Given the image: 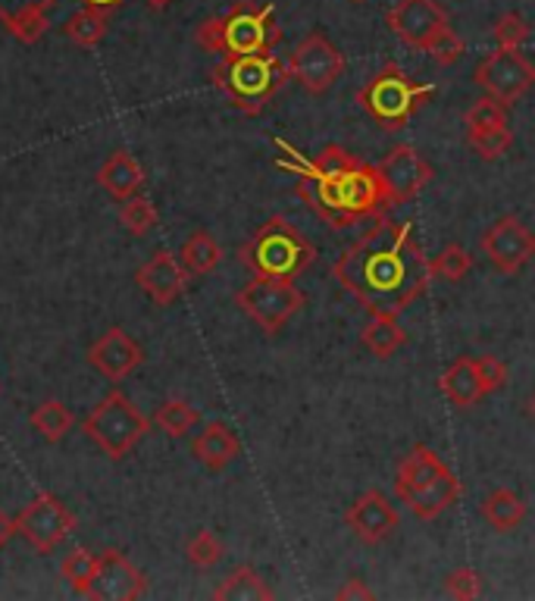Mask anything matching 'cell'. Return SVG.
Listing matches in <instances>:
<instances>
[{
	"instance_id": "34",
	"label": "cell",
	"mask_w": 535,
	"mask_h": 601,
	"mask_svg": "<svg viewBox=\"0 0 535 601\" xmlns=\"http://www.w3.org/2000/svg\"><path fill=\"white\" fill-rule=\"evenodd\" d=\"M470 270H473V254L467 251L463 245H458V242L445 245L436 254V260H432V272L441 276L445 282H463L470 276Z\"/></svg>"
},
{
	"instance_id": "45",
	"label": "cell",
	"mask_w": 535,
	"mask_h": 601,
	"mask_svg": "<svg viewBox=\"0 0 535 601\" xmlns=\"http://www.w3.org/2000/svg\"><path fill=\"white\" fill-rule=\"evenodd\" d=\"M526 410H529V417H533V420H535V391H533V395H529V398H526Z\"/></svg>"
},
{
	"instance_id": "17",
	"label": "cell",
	"mask_w": 535,
	"mask_h": 601,
	"mask_svg": "<svg viewBox=\"0 0 535 601\" xmlns=\"http://www.w3.org/2000/svg\"><path fill=\"white\" fill-rule=\"evenodd\" d=\"M344 524L351 529V536L364 545H383L385 539L395 536V529L402 526V517L385 492L370 489L364 495H357L351 507L344 511Z\"/></svg>"
},
{
	"instance_id": "35",
	"label": "cell",
	"mask_w": 535,
	"mask_h": 601,
	"mask_svg": "<svg viewBox=\"0 0 535 601\" xmlns=\"http://www.w3.org/2000/svg\"><path fill=\"white\" fill-rule=\"evenodd\" d=\"M189 561L197 567V570H211L216 564L223 561L226 548L220 543V536L213 529H197L192 539H189V548H185Z\"/></svg>"
},
{
	"instance_id": "24",
	"label": "cell",
	"mask_w": 535,
	"mask_h": 601,
	"mask_svg": "<svg viewBox=\"0 0 535 601\" xmlns=\"http://www.w3.org/2000/svg\"><path fill=\"white\" fill-rule=\"evenodd\" d=\"M479 514L497 533H514L516 526L526 520V505H523V498L516 492H511V489H495V492H489L482 498Z\"/></svg>"
},
{
	"instance_id": "40",
	"label": "cell",
	"mask_w": 535,
	"mask_h": 601,
	"mask_svg": "<svg viewBox=\"0 0 535 601\" xmlns=\"http://www.w3.org/2000/svg\"><path fill=\"white\" fill-rule=\"evenodd\" d=\"M477 369H479V379H482V391H485V395H495L497 388H504V383H507V367H504L497 357H492V354H482V357H477Z\"/></svg>"
},
{
	"instance_id": "3",
	"label": "cell",
	"mask_w": 535,
	"mask_h": 601,
	"mask_svg": "<svg viewBox=\"0 0 535 601\" xmlns=\"http://www.w3.org/2000/svg\"><path fill=\"white\" fill-rule=\"evenodd\" d=\"M194 41L220 57H248V54H269L279 41L282 29L276 25L272 3H250L238 0L226 13L204 20L194 29Z\"/></svg>"
},
{
	"instance_id": "15",
	"label": "cell",
	"mask_w": 535,
	"mask_h": 601,
	"mask_svg": "<svg viewBox=\"0 0 535 601\" xmlns=\"http://www.w3.org/2000/svg\"><path fill=\"white\" fill-rule=\"evenodd\" d=\"M379 175H383L385 204L398 207V204L414 201V197L429 185L432 167L426 163V157H422L417 148H410V144H395V148L385 154L383 167H379Z\"/></svg>"
},
{
	"instance_id": "39",
	"label": "cell",
	"mask_w": 535,
	"mask_h": 601,
	"mask_svg": "<svg viewBox=\"0 0 535 601\" xmlns=\"http://www.w3.org/2000/svg\"><path fill=\"white\" fill-rule=\"evenodd\" d=\"M426 57L432 60L436 66H454L460 57H463V41L458 39V32L454 29H448L445 35H441L429 51H426Z\"/></svg>"
},
{
	"instance_id": "25",
	"label": "cell",
	"mask_w": 535,
	"mask_h": 601,
	"mask_svg": "<svg viewBox=\"0 0 535 601\" xmlns=\"http://www.w3.org/2000/svg\"><path fill=\"white\" fill-rule=\"evenodd\" d=\"M179 260H182V267H185V272L192 279H201V276H211L220 267L223 248H220V242L207 229H194L185 238V245L179 248Z\"/></svg>"
},
{
	"instance_id": "12",
	"label": "cell",
	"mask_w": 535,
	"mask_h": 601,
	"mask_svg": "<svg viewBox=\"0 0 535 601\" xmlns=\"http://www.w3.org/2000/svg\"><path fill=\"white\" fill-rule=\"evenodd\" d=\"M76 524V514L63 505L57 495L44 492L35 502H29V505L22 507L20 517H17V533L39 555H51L63 539L73 536Z\"/></svg>"
},
{
	"instance_id": "32",
	"label": "cell",
	"mask_w": 535,
	"mask_h": 601,
	"mask_svg": "<svg viewBox=\"0 0 535 601\" xmlns=\"http://www.w3.org/2000/svg\"><path fill=\"white\" fill-rule=\"evenodd\" d=\"M95 570H97V555L95 551H88V548H73L63 564H60V573H63V580L73 586V592H78L82 599L88 595V586L95 580Z\"/></svg>"
},
{
	"instance_id": "37",
	"label": "cell",
	"mask_w": 535,
	"mask_h": 601,
	"mask_svg": "<svg viewBox=\"0 0 535 601\" xmlns=\"http://www.w3.org/2000/svg\"><path fill=\"white\" fill-rule=\"evenodd\" d=\"M492 32H495L497 47H504V51H520V44H526L529 35H533L529 22L523 20L516 10H511V13H501Z\"/></svg>"
},
{
	"instance_id": "1",
	"label": "cell",
	"mask_w": 535,
	"mask_h": 601,
	"mask_svg": "<svg viewBox=\"0 0 535 601\" xmlns=\"http://www.w3.org/2000/svg\"><path fill=\"white\" fill-rule=\"evenodd\" d=\"M332 276L344 291H351L370 316L373 313H404L417 298L429 291L432 260L422 251L414 219H385L364 233L332 264Z\"/></svg>"
},
{
	"instance_id": "42",
	"label": "cell",
	"mask_w": 535,
	"mask_h": 601,
	"mask_svg": "<svg viewBox=\"0 0 535 601\" xmlns=\"http://www.w3.org/2000/svg\"><path fill=\"white\" fill-rule=\"evenodd\" d=\"M17 536V520L10 517V514H3L0 511V548H7V543Z\"/></svg>"
},
{
	"instance_id": "2",
	"label": "cell",
	"mask_w": 535,
	"mask_h": 601,
	"mask_svg": "<svg viewBox=\"0 0 535 601\" xmlns=\"http://www.w3.org/2000/svg\"><path fill=\"white\" fill-rule=\"evenodd\" d=\"M286 157L276 160L279 170L298 175V197L329 226L344 229L376 216L385 207L379 167L361 163L339 144H325L317 157H307L286 138H272Z\"/></svg>"
},
{
	"instance_id": "23",
	"label": "cell",
	"mask_w": 535,
	"mask_h": 601,
	"mask_svg": "<svg viewBox=\"0 0 535 601\" xmlns=\"http://www.w3.org/2000/svg\"><path fill=\"white\" fill-rule=\"evenodd\" d=\"M439 386L441 391H445V398H448L458 410L477 408L479 401L485 398L482 379H479L477 369V357H458L451 367L441 373Z\"/></svg>"
},
{
	"instance_id": "46",
	"label": "cell",
	"mask_w": 535,
	"mask_h": 601,
	"mask_svg": "<svg viewBox=\"0 0 535 601\" xmlns=\"http://www.w3.org/2000/svg\"><path fill=\"white\" fill-rule=\"evenodd\" d=\"M351 3H366V0H351Z\"/></svg>"
},
{
	"instance_id": "13",
	"label": "cell",
	"mask_w": 535,
	"mask_h": 601,
	"mask_svg": "<svg viewBox=\"0 0 535 601\" xmlns=\"http://www.w3.org/2000/svg\"><path fill=\"white\" fill-rule=\"evenodd\" d=\"M385 22H388V29H392L407 47H417L422 54L451 29L448 10L441 7L439 0H398V3L388 10Z\"/></svg>"
},
{
	"instance_id": "6",
	"label": "cell",
	"mask_w": 535,
	"mask_h": 601,
	"mask_svg": "<svg viewBox=\"0 0 535 601\" xmlns=\"http://www.w3.org/2000/svg\"><path fill=\"white\" fill-rule=\"evenodd\" d=\"M213 85L229 97L235 110L257 117L279 88L286 85L291 73L288 63L269 54H248V57H223L213 66Z\"/></svg>"
},
{
	"instance_id": "11",
	"label": "cell",
	"mask_w": 535,
	"mask_h": 601,
	"mask_svg": "<svg viewBox=\"0 0 535 601\" xmlns=\"http://www.w3.org/2000/svg\"><path fill=\"white\" fill-rule=\"evenodd\" d=\"M473 85L482 88V95L497 97L504 107H514L535 85V66L520 51L497 47L495 54L482 57L473 69Z\"/></svg>"
},
{
	"instance_id": "29",
	"label": "cell",
	"mask_w": 535,
	"mask_h": 601,
	"mask_svg": "<svg viewBox=\"0 0 535 601\" xmlns=\"http://www.w3.org/2000/svg\"><path fill=\"white\" fill-rule=\"evenodd\" d=\"M32 429L39 432L44 442H60V439H66L73 427H76V417H73V410L66 408L63 401L57 398H47V401H41L39 408L32 410Z\"/></svg>"
},
{
	"instance_id": "41",
	"label": "cell",
	"mask_w": 535,
	"mask_h": 601,
	"mask_svg": "<svg viewBox=\"0 0 535 601\" xmlns=\"http://www.w3.org/2000/svg\"><path fill=\"white\" fill-rule=\"evenodd\" d=\"M335 599H342V601H347V599H376V592H373V589H370L364 580L351 577V580L344 582L342 589L335 592Z\"/></svg>"
},
{
	"instance_id": "18",
	"label": "cell",
	"mask_w": 535,
	"mask_h": 601,
	"mask_svg": "<svg viewBox=\"0 0 535 601\" xmlns=\"http://www.w3.org/2000/svg\"><path fill=\"white\" fill-rule=\"evenodd\" d=\"M135 282H138V289L145 291L157 308H172L182 298L185 286H189V272L182 267L179 254L160 248V251H153L148 257V264L138 267Z\"/></svg>"
},
{
	"instance_id": "43",
	"label": "cell",
	"mask_w": 535,
	"mask_h": 601,
	"mask_svg": "<svg viewBox=\"0 0 535 601\" xmlns=\"http://www.w3.org/2000/svg\"><path fill=\"white\" fill-rule=\"evenodd\" d=\"M88 7H104V10H114V7H119L122 0H85Z\"/></svg>"
},
{
	"instance_id": "22",
	"label": "cell",
	"mask_w": 535,
	"mask_h": 601,
	"mask_svg": "<svg viewBox=\"0 0 535 601\" xmlns=\"http://www.w3.org/2000/svg\"><path fill=\"white\" fill-rule=\"evenodd\" d=\"M97 185L116 201H126L145 189V170L129 151H114L97 170Z\"/></svg>"
},
{
	"instance_id": "26",
	"label": "cell",
	"mask_w": 535,
	"mask_h": 601,
	"mask_svg": "<svg viewBox=\"0 0 535 601\" xmlns=\"http://www.w3.org/2000/svg\"><path fill=\"white\" fill-rule=\"evenodd\" d=\"M216 601H269L276 599V592L269 589L267 580L254 570V567H235L226 580L216 586L213 592Z\"/></svg>"
},
{
	"instance_id": "36",
	"label": "cell",
	"mask_w": 535,
	"mask_h": 601,
	"mask_svg": "<svg viewBox=\"0 0 535 601\" xmlns=\"http://www.w3.org/2000/svg\"><path fill=\"white\" fill-rule=\"evenodd\" d=\"M463 122H467V132H479V129H492V126H504L507 122V107L497 100V97L492 95H482L467 110V117H463Z\"/></svg>"
},
{
	"instance_id": "8",
	"label": "cell",
	"mask_w": 535,
	"mask_h": 601,
	"mask_svg": "<svg viewBox=\"0 0 535 601\" xmlns=\"http://www.w3.org/2000/svg\"><path fill=\"white\" fill-rule=\"evenodd\" d=\"M151 420L135 408L122 391H107L88 417L82 420V432L95 442L110 461H122L135 451V446L148 436Z\"/></svg>"
},
{
	"instance_id": "4",
	"label": "cell",
	"mask_w": 535,
	"mask_h": 601,
	"mask_svg": "<svg viewBox=\"0 0 535 601\" xmlns=\"http://www.w3.org/2000/svg\"><path fill=\"white\" fill-rule=\"evenodd\" d=\"M395 492L417 520H436L463 495L458 473L441 461L429 446L410 448L395 470Z\"/></svg>"
},
{
	"instance_id": "33",
	"label": "cell",
	"mask_w": 535,
	"mask_h": 601,
	"mask_svg": "<svg viewBox=\"0 0 535 601\" xmlns=\"http://www.w3.org/2000/svg\"><path fill=\"white\" fill-rule=\"evenodd\" d=\"M467 141H470V148L477 151L479 160L495 163V160H501V157L507 154V148L514 144V132H511V126L504 122V126H492V129L467 132Z\"/></svg>"
},
{
	"instance_id": "30",
	"label": "cell",
	"mask_w": 535,
	"mask_h": 601,
	"mask_svg": "<svg viewBox=\"0 0 535 601\" xmlns=\"http://www.w3.org/2000/svg\"><path fill=\"white\" fill-rule=\"evenodd\" d=\"M119 223H122V229L135 238H141V235H148L157 229V223H160V214H157V207H153V201L148 194H132V197H126V201H119Z\"/></svg>"
},
{
	"instance_id": "7",
	"label": "cell",
	"mask_w": 535,
	"mask_h": 601,
	"mask_svg": "<svg viewBox=\"0 0 535 601\" xmlns=\"http://www.w3.org/2000/svg\"><path fill=\"white\" fill-rule=\"evenodd\" d=\"M432 95H436V85L414 82L398 63H388L383 73H376L357 92V104L388 132H398L420 114V107Z\"/></svg>"
},
{
	"instance_id": "5",
	"label": "cell",
	"mask_w": 535,
	"mask_h": 601,
	"mask_svg": "<svg viewBox=\"0 0 535 601\" xmlns=\"http://www.w3.org/2000/svg\"><path fill=\"white\" fill-rule=\"evenodd\" d=\"M242 264L257 279L295 282L317 260V248L307 242L301 229H295L286 216H269L267 223L242 245Z\"/></svg>"
},
{
	"instance_id": "44",
	"label": "cell",
	"mask_w": 535,
	"mask_h": 601,
	"mask_svg": "<svg viewBox=\"0 0 535 601\" xmlns=\"http://www.w3.org/2000/svg\"><path fill=\"white\" fill-rule=\"evenodd\" d=\"M145 3H148V7H151V10H167V7H170L172 0H145Z\"/></svg>"
},
{
	"instance_id": "31",
	"label": "cell",
	"mask_w": 535,
	"mask_h": 601,
	"mask_svg": "<svg viewBox=\"0 0 535 601\" xmlns=\"http://www.w3.org/2000/svg\"><path fill=\"white\" fill-rule=\"evenodd\" d=\"M197 420H201V414L189 405V401H182V398H170V401H163L160 410L153 414V423L160 432H167L170 439H185L194 427H197Z\"/></svg>"
},
{
	"instance_id": "19",
	"label": "cell",
	"mask_w": 535,
	"mask_h": 601,
	"mask_svg": "<svg viewBox=\"0 0 535 601\" xmlns=\"http://www.w3.org/2000/svg\"><path fill=\"white\" fill-rule=\"evenodd\" d=\"M88 364L110 383H126L135 369L145 364V351L135 342L132 335L119 326H110L88 348Z\"/></svg>"
},
{
	"instance_id": "38",
	"label": "cell",
	"mask_w": 535,
	"mask_h": 601,
	"mask_svg": "<svg viewBox=\"0 0 535 601\" xmlns=\"http://www.w3.org/2000/svg\"><path fill=\"white\" fill-rule=\"evenodd\" d=\"M479 586H482V580H479L477 570H473V567H460V570H454V573H448V580H445V592H448L451 599L470 601V599H479Z\"/></svg>"
},
{
	"instance_id": "16",
	"label": "cell",
	"mask_w": 535,
	"mask_h": 601,
	"mask_svg": "<svg viewBox=\"0 0 535 601\" xmlns=\"http://www.w3.org/2000/svg\"><path fill=\"white\" fill-rule=\"evenodd\" d=\"M148 592V580L145 573L135 567L119 548H107L97 555L95 580L88 586L92 601H135Z\"/></svg>"
},
{
	"instance_id": "14",
	"label": "cell",
	"mask_w": 535,
	"mask_h": 601,
	"mask_svg": "<svg viewBox=\"0 0 535 601\" xmlns=\"http://www.w3.org/2000/svg\"><path fill=\"white\" fill-rule=\"evenodd\" d=\"M479 245L501 276H516L535 257V233L514 214L495 219Z\"/></svg>"
},
{
	"instance_id": "20",
	"label": "cell",
	"mask_w": 535,
	"mask_h": 601,
	"mask_svg": "<svg viewBox=\"0 0 535 601\" xmlns=\"http://www.w3.org/2000/svg\"><path fill=\"white\" fill-rule=\"evenodd\" d=\"M60 0H0V22L3 29L22 44H35L47 32L51 10Z\"/></svg>"
},
{
	"instance_id": "21",
	"label": "cell",
	"mask_w": 535,
	"mask_h": 601,
	"mask_svg": "<svg viewBox=\"0 0 535 601\" xmlns=\"http://www.w3.org/2000/svg\"><path fill=\"white\" fill-rule=\"evenodd\" d=\"M192 454L197 464H204L211 473H223L232 461H238L242 454V442L226 423L213 420L201 429V436L192 442Z\"/></svg>"
},
{
	"instance_id": "27",
	"label": "cell",
	"mask_w": 535,
	"mask_h": 601,
	"mask_svg": "<svg viewBox=\"0 0 535 601\" xmlns=\"http://www.w3.org/2000/svg\"><path fill=\"white\" fill-rule=\"evenodd\" d=\"M361 342H364V348H370L376 357L385 361V357H392L407 342V332L402 330L398 316H392V313H373V320L361 332Z\"/></svg>"
},
{
	"instance_id": "9",
	"label": "cell",
	"mask_w": 535,
	"mask_h": 601,
	"mask_svg": "<svg viewBox=\"0 0 535 601\" xmlns=\"http://www.w3.org/2000/svg\"><path fill=\"white\" fill-rule=\"evenodd\" d=\"M235 304L248 313L267 335H276L295 313L304 308V291L298 289L295 282L257 279L254 276L248 286L235 294Z\"/></svg>"
},
{
	"instance_id": "28",
	"label": "cell",
	"mask_w": 535,
	"mask_h": 601,
	"mask_svg": "<svg viewBox=\"0 0 535 601\" xmlns=\"http://www.w3.org/2000/svg\"><path fill=\"white\" fill-rule=\"evenodd\" d=\"M107 25H110V10L104 7H82L78 13H73L66 25H63V35L78 44V47H97L104 35H107Z\"/></svg>"
},
{
	"instance_id": "10",
	"label": "cell",
	"mask_w": 535,
	"mask_h": 601,
	"mask_svg": "<svg viewBox=\"0 0 535 601\" xmlns=\"http://www.w3.org/2000/svg\"><path fill=\"white\" fill-rule=\"evenodd\" d=\"M288 73L291 78L310 92V95H323L329 92L344 73V54L325 39L323 32H310L298 41V47L288 57Z\"/></svg>"
}]
</instances>
